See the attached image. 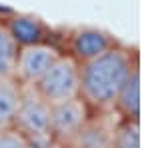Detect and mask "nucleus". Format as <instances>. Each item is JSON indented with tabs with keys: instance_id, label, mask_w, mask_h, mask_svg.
I'll list each match as a JSON object with an SVG mask.
<instances>
[{
	"instance_id": "nucleus-3",
	"label": "nucleus",
	"mask_w": 150,
	"mask_h": 148,
	"mask_svg": "<svg viewBox=\"0 0 150 148\" xmlns=\"http://www.w3.org/2000/svg\"><path fill=\"white\" fill-rule=\"evenodd\" d=\"M48 104H58L80 96V62L70 54H60L46 74L32 86Z\"/></svg>"
},
{
	"instance_id": "nucleus-7",
	"label": "nucleus",
	"mask_w": 150,
	"mask_h": 148,
	"mask_svg": "<svg viewBox=\"0 0 150 148\" xmlns=\"http://www.w3.org/2000/svg\"><path fill=\"white\" fill-rule=\"evenodd\" d=\"M114 42L108 34L100 30H80L72 36V54L76 62H88L92 58L100 56L108 48H112Z\"/></svg>"
},
{
	"instance_id": "nucleus-2",
	"label": "nucleus",
	"mask_w": 150,
	"mask_h": 148,
	"mask_svg": "<svg viewBox=\"0 0 150 148\" xmlns=\"http://www.w3.org/2000/svg\"><path fill=\"white\" fill-rule=\"evenodd\" d=\"M12 128L30 142V148H50L54 144L50 136V104L42 100L32 86H24Z\"/></svg>"
},
{
	"instance_id": "nucleus-10",
	"label": "nucleus",
	"mask_w": 150,
	"mask_h": 148,
	"mask_svg": "<svg viewBox=\"0 0 150 148\" xmlns=\"http://www.w3.org/2000/svg\"><path fill=\"white\" fill-rule=\"evenodd\" d=\"M10 36L14 38V42L18 46H28V44H38L42 42V34L44 28L40 20L36 18H28V16H16L6 24Z\"/></svg>"
},
{
	"instance_id": "nucleus-11",
	"label": "nucleus",
	"mask_w": 150,
	"mask_h": 148,
	"mask_svg": "<svg viewBox=\"0 0 150 148\" xmlns=\"http://www.w3.org/2000/svg\"><path fill=\"white\" fill-rule=\"evenodd\" d=\"M110 148H142L140 120H120L114 126Z\"/></svg>"
},
{
	"instance_id": "nucleus-4",
	"label": "nucleus",
	"mask_w": 150,
	"mask_h": 148,
	"mask_svg": "<svg viewBox=\"0 0 150 148\" xmlns=\"http://www.w3.org/2000/svg\"><path fill=\"white\" fill-rule=\"evenodd\" d=\"M90 118V108L78 98L50 104V136L54 144L70 146V142L82 130L86 120Z\"/></svg>"
},
{
	"instance_id": "nucleus-8",
	"label": "nucleus",
	"mask_w": 150,
	"mask_h": 148,
	"mask_svg": "<svg viewBox=\"0 0 150 148\" xmlns=\"http://www.w3.org/2000/svg\"><path fill=\"white\" fill-rule=\"evenodd\" d=\"M24 86L14 76H2L0 78V130L12 128L14 116L22 100Z\"/></svg>"
},
{
	"instance_id": "nucleus-13",
	"label": "nucleus",
	"mask_w": 150,
	"mask_h": 148,
	"mask_svg": "<svg viewBox=\"0 0 150 148\" xmlns=\"http://www.w3.org/2000/svg\"><path fill=\"white\" fill-rule=\"evenodd\" d=\"M0 148H30V142L16 128H2L0 130Z\"/></svg>"
},
{
	"instance_id": "nucleus-9",
	"label": "nucleus",
	"mask_w": 150,
	"mask_h": 148,
	"mask_svg": "<svg viewBox=\"0 0 150 148\" xmlns=\"http://www.w3.org/2000/svg\"><path fill=\"white\" fill-rule=\"evenodd\" d=\"M114 126H108L102 120L88 118L76 138L70 142V148H110Z\"/></svg>"
},
{
	"instance_id": "nucleus-6",
	"label": "nucleus",
	"mask_w": 150,
	"mask_h": 148,
	"mask_svg": "<svg viewBox=\"0 0 150 148\" xmlns=\"http://www.w3.org/2000/svg\"><path fill=\"white\" fill-rule=\"evenodd\" d=\"M140 66L130 72L126 82L118 90L114 98V108L116 112L122 116V120H140V108H142V88H140Z\"/></svg>"
},
{
	"instance_id": "nucleus-5",
	"label": "nucleus",
	"mask_w": 150,
	"mask_h": 148,
	"mask_svg": "<svg viewBox=\"0 0 150 148\" xmlns=\"http://www.w3.org/2000/svg\"><path fill=\"white\" fill-rule=\"evenodd\" d=\"M58 56H60V52H58L56 46L44 44V42L18 46L12 76L22 86H34L46 74V70L58 60Z\"/></svg>"
},
{
	"instance_id": "nucleus-12",
	"label": "nucleus",
	"mask_w": 150,
	"mask_h": 148,
	"mask_svg": "<svg viewBox=\"0 0 150 148\" xmlns=\"http://www.w3.org/2000/svg\"><path fill=\"white\" fill-rule=\"evenodd\" d=\"M16 54H18V44L10 36L6 24H0V78L2 76H12Z\"/></svg>"
},
{
	"instance_id": "nucleus-1",
	"label": "nucleus",
	"mask_w": 150,
	"mask_h": 148,
	"mask_svg": "<svg viewBox=\"0 0 150 148\" xmlns=\"http://www.w3.org/2000/svg\"><path fill=\"white\" fill-rule=\"evenodd\" d=\"M138 64L130 50L112 46L100 56L80 64V98L88 108L108 110L130 72Z\"/></svg>"
}]
</instances>
